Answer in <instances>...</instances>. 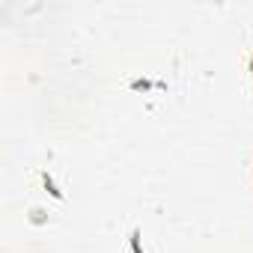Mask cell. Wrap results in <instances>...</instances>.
<instances>
[{"mask_svg": "<svg viewBox=\"0 0 253 253\" xmlns=\"http://www.w3.org/2000/svg\"><path fill=\"white\" fill-rule=\"evenodd\" d=\"M152 86L167 89L164 81H149V78H134V81H131V89H134V92H146V89H152Z\"/></svg>", "mask_w": 253, "mask_h": 253, "instance_id": "6da1fadb", "label": "cell"}, {"mask_svg": "<svg viewBox=\"0 0 253 253\" xmlns=\"http://www.w3.org/2000/svg\"><path fill=\"white\" fill-rule=\"evenodd\" d=\"M42 185H45V191H48V194H51V197H54V200H63V191H60V188H57V182H54V176H51V173H48V170H45V173H42Z\"/></svg>", "mask_w": 253, "mask_h": 253, "instance_id": "7a4b0ae2", "label": "cell"}, {"mask_svg": "<svg viewBox=\"0 0 253 253\" xmlns=\"http://www.w3.org/2000/svg\"><path fill=\"white\" fill-rule=\"evenodd\" d=\"M128 244H131V253H143V244H140V229H131Z\"/></svg>", "mask_w": 253, "mask_h": 253, "instance_id": "3957f363", "label": "cell"}, {"mask_svg": "<svg viewBox=\"0 0 253 253\" xmlns=\"http://www.w3.org/2000/svg\"><path fill=\"white\" fill-rule=\"evenodd\" d=\"M247 69H250V78H253V54H250V60H247Z\"/></svg>", "mask_w": 253, "mask_h": 253, "instance_id": "277c9868", "label": "cell"}]
</instances>
